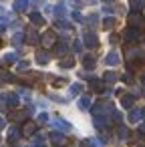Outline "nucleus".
Instances as JSON below:
<instances>
[{
	"label": "nucleus",
	"instance_id": "nucleus-1",
	"mask_svg": "<svg viewBox=\"0 0 145 147\" xmlns=\"http://www.w3.org/2000/svg\"><path fill=\"white\" fill-rule=\"evenodd\" d=\"M123 38H125V42H135V40L141 38V34H139L137 26H129V28L123 32Z\"/></svg>",
	"mask_w": 145,
	"mask_h": 147
},
{
	"label": "nucleus",
	"instance_id": "nucleus-2",
	"mask_svg": "<svg viewBox=\"0 0 145 147\" xmlns=\"http://www.w3.org/2000/svg\"><path fill=\"white\" fill-rule=\"evenodd\" d=\"M42 45H45L47 49L57 45V34H55V30H47V32L42 34Z\"/></svg>",
	"mask_w": 145,
	"mask_h": 147
},
{
	"label": "nucleus",
	"instance_id": "nucleus-3",
	"mask_svg": "<svg viewBox=\"0 0 145 147\" xmlns=\"http://www.w3.org/2000/svg\"><path fill=\"white\" fill-rule=\"evenodd\" d=\"M85 47H89V49H97L99 47V38L93 34V32H85Z\"/></svg>",
	"mask_w": 145,
	"mask_h": 147
},
{
	"label": "nucleus",
	"instance_id": "nucleus-4",
	"mask_svg": "<svg viewBox=\"0 0 145 147\" xmlns=\"http://www.w3.org/2000/svg\"><path fill=\"white\" fill-rule=\"evenodd\" d=\"M34 133H36V123L28 121V123L22 125V135H24V137H32Z\"/></svg>",
	"mask_w": 145,
	"mask_h": 147
},
{
	"label": "nucleus",
	"instance_id": "nucleus-5",
	"mask_svg": "<svg viewBox=\"0 0 145 147\" xmlns=\"http://www.w3.org/2000/svg\"><path fill=\"white\" fill-rule=\"evenodd\" d=\"M129 6L133 12H141L145 8V0H129Z\"/></svg>",
	"mask_w": 145,
	"mask_h": 147
},
{
	"label": "nucleus",
	"instance_id": "nucleus-6",
	"mask_svg": "<svg viewBox=\"0 0 145 147\" xmlns=\"http://www.w3.org/2000/svg\"><path fill=\"white\" fill-rule=\"evenodd\" d=\"M105 63H107L109 67H115V65H119V55H117V53H109V55L105 57Z\"/></svg>",
	"mask_w": 145,
	"mask_h": 147
},
{
	"label": "nucleus",
	"instance_id": "nucleus-7",
	"mask_svg": "<svg viewBox=\"0 0 145 147\" xmlns=\"http://www.w3.org/2000/svg\"><path fill=\"white\" fill-rule=\"evenodd\" d=\"M83 65H85V69H87V71H91V69H95L97 61H95V57H93V55H87V57L83 59Z\"/></svg>",
	"mask_w": 145,
	"mask_h": 147
},
{
	"label": "nucleus",
	"instance_id": "nucleus-8",
	"mask_svg": "<svg viewBox=\"0 0 145 147\" xmlns=\"http://www.w3.org/2000/svg\"><path fill=\"white\" fill-rule=\"evenodd\" d=\"M133 103H135V97H133V95H123V97H121V105H123L125 109H131Z\"/></svg>",
	"mask_w": 145,
	"mask_h": 147
},
{
	"label": "nucleus",
	"instance_id": "nucleus-9",
	"mask_svg": "<svg viewBox=\"0 0 145 147\" xmlns=\"http://www.w3.org/2000/svg\"><path fill=\"white\" fill-rule=\"evenodd\" d=\"M30 22H32L34 26H40V24H45V18H42V14H38V12H30Z\"/></svg>",
	"mask_w": 145,
	"mask_h": 147
},
{
	"label": "nucleus",
	"instance_id": "nucleus-10",
	"mask_svg": "<svg viewBox=\"0 0 145 147\" xmlns=\"http://www.w3.org/2000/svg\"><path fill=\"white\" fill-rule=\"evenodd\" d=\"M129 24H131V26H139V24H141V14H139V12L129 14Z\"/></svg>",
	"mask_w": 145,
	"mask_h": 147
},
{
	"label": "nucleus",
	"instance_id": "nucleus-11",
	"mask_svg": "<svg viewBox=\"0 0 145 147\" xmlns=\"http://www.w3.org/2000/svg\"><path fill=\"white\" fill-rule=\"evenodd\" d=\"M26 40H28V45H36V42H38V34H36V30L30 28V30L26 32Z\"/></svg>",
	"mask_w": 145,
	"mask_h": 147
},
{
	"label": "nucleus",
	"instance_id": "nucleus-12",
	"mask_svg": "<svg viewBox=\"0 0 145 147\" xmlns=\"http://www.w3.org/2000/svg\"><path fill=\"white\" fill-rule=\"evenodd\" d=\"M36 63H38V65H47V63H49V55H47L45 51H38V53H36Z\"/></svg>",
	"mask_w": 145,
	"mask_h": 147
},
{
	"label": "nucleus",
	"instance_id": "nucleus-13",
	"mask_svg": "<svg viewBox=\"0 0 145 147\" xmlns=\"http://www.w3.org/2000/svg\"><path fill=\"white\" fill-rule=\"evenodd\" d=\"M63 69H71L73 65H75V59L73 57H65V59H61V63H59Z\"/></svg>",
	"mask_w": 145,
	"mask_h": 147
},
{
	"label": "nucleus",
	"instance_id": "nucleus-14",
	"mask_svg": "<svg viewBox=\"0 0 145 147\" xmlns=\"http://www.w3.org/2000/svg\"><path fill=\"white\" fill-rule=\"evenodd\" d=\"M4 97H6V101H8L10 107H16V105H18V95H16V93H8V95H4Z\"/></svg>",
	"mask_w": 145,
	"mask_h": 147
},
{
	"label": "nucleus",
	"instance_id": "nucleus-15",
	"mask_svg": "<svg viewBox=\"0 0 145 147\" xmlns=\"http://www.w3.org/2000/svg\"><path fill=\"white\" fill-rule=\"evenodd\" d=\"M105 85L101 83V81H91V91H95V93H103L105 89H103Z\"/></svg>",
	"mask_w": 145,
	"mask_h": 147
},
{
	"label": "nucleus",
	"instance_id": "nucleus-16",
	"mask_svg": "<svg viewBox=\"0 0 145 147\" xmlns=\"http://www.w3.org/2000/svg\"><path fill=\"white\" fill-rule=\"evenodd\" d=\"M139 117H141V111H139V109H131V111H129V121H131V123H137Z\"/></svg>",
	"mask_w": 145,
	"mask_h": 147
},
{
	"label": "nucleus",
	"instance_id": "nucleus-17",
	"mask_svg": "<svg viewBox=\"0 0 145 147\" xmlns=\"http://www.w3.org/2000/svg\"><path fill=\"white\" fill-rule=\"evenodd\" d=\"M113 26H115V18H105V20H103V28H105V30H111Z\"/></svg>",
	"mask_w": 145,
	"mask_h": 147
},
{
	"label": "nucleus",
	"instance_id": "nucleus-18",
	"mask_svg": "<svg viewBox=\"0 0 145 147\" xmlns=\"http://www.w3.org/2000/svg\"><path fill=\"white\" fill-rule=\"evenodd\" d=\"M26 115H28V111H16V113L12 115V119H14V121H24Z\"/></svg>",
	"mask_w": 145,
	"mask_h": 147
},
{
	"label": "nucleus",
	"instance_id": "nucleus-19",
	"mask_svg": "<svg viewBox=\"0 0 145 147\" xmlns=\"http://www.w3.org/2000/svg\"><path fill=\"white\" fill-rule=\"evenodd\" d=\"M89 105H91V99H89V97H81L79 107H81V109H89Z\"/></svg>",
	"mask_w": 145,
	"mask_h": 147
},
{
	"label": "nucleus",
	"instance_id": "nucleus-20",
	"mask_svg": "<svg viewBox=\"0 0 145 147\" xmlns=\"http://www.w3.org/2000/svg\"><path fill=\"white\" fill-rule=\"evenodd\" d=\"M16 137H18V131L12 127V129L8 131V141H10V143H14V141H16Z\"/></svg>",
	"mask_w": 145,
	"mask_h": 147
},
{
	"label": "nucleus",
	"instance_id": "nucleus-21",
	"mask_svg": "<svg viewBox=\"0 0 145 147\" xmlns=\"http://www.w3.org/2000/svg\"><path fill=\"white\" fill-rule=\"evenodd\" d=\"M26 8V0H16L14 2V10H24Z\"/></svg>",
	"mask_w": 145,
	"mask_h": 147
},
{
	"label": "nucleus",
	"instance_id": "nucleus-22",
	"mask_svg": "<svg viewBox=\"0 0 145 147\" xmlns=\"http://www.w3.org/2000/svg\"><path fill=\"white\" fill-rule=\"evenodd\" d=\"M12 42H14V47H20V45H22V34L16 32V34L12 36Z\"/></svg>",
	"mask_w": 145,
	"mask_h": 147
},
{
	"label": "nucleus",
	"instance_id": "nucleus-23",
	"mask_svg": "<svg viewBox=\"0 0 145 147\" xmlns=\"http://www.w3.org/2000/svg\"><path fill=\"white\" fill-rule=\"evenodd\" d=\"M81 91H83V85H81V83H75V85L71 87V93H73V95H79Z\"/></svg>",
	"mask_w": 145,
	"mask_h": 147
},
{
	"label": "nucleus",
	"instance_id": "nucleus-24",
	"mask_svg": "<svg viewBox=\"0 0 145 147\" xmlns=\"http://www.w3.org/2000/svg\"><path fill=\"white\" fill-rule=\"evenodd\" d=\"M55 14H57V16H65V4H57Z\"/></svg>",
	"mask_w": 145,
	"mask_h": 147
},
{
	"label": "nucleus",
	"instance_id": "nucleus-25",
	"mask_svg": "<svg viewBox=\"0 0 145 147\" xmlns=\"http://www.w3.org/2000/svg\"><path fill=\"white\" fill-rule=\"evenodd\" d=\"M57 28H63V30H71V24H69V22H65V20H59V22H57Z\"/></svg>",
	"mask_w": 145,
	"mask_h": 147
},
{
	"label": "nucleus",
	"instance_id": "nucleus-26",
	"mask_svg": "<svg viewBox=\"0 0 145 147\" xmlns=\"http://www.w3.org/2000/svg\"><path fill=\"white\" fill-rule=\"evenodd\" d=\"M115 79H117V75H115V73H113V71H109V73H107V75H105V81H107V83H113V81H115Z\"/></svg>",
	"mask_w": 145,
	"mask_h": 147
},
{
	"label": "nucleus",
	"instance_id": "nucleus-27",
	"mask_svg": "<svg viewBox=\"0 0 145 147\" xmlns=\"http://www.w3.org/2000/svg\"><path fill=\"white\" fill-rule=\"evenodd\" d=\"M16 59H18V57H16L14 53H10V55H6V57H4V61H6V63H16Z\"/></svg>",
	"mask_w": 145,
	"mask_h": 147
},
{
	"label": "nucleus",
	"instance_id": "nucleus-28",
	"mask_svg": "<svg viewBox=\"0 0 145 147\" xmlns=\"http://www.w3.org/2000/svg\"><path fill=\"white\" fill-rule=\"evenodd\" d=\"M117 133H119V137H121V139H125V137H127V129H125V127H121V125L117 127Z\"/></svg>",
	"mask_w": 145,
	"mask_h": 147
},
{
	"label": "nucleus",
	"instance_id": "nucleus-29",
	"mask_svg": "<svg viewBox=\"0 0 145 147\" xmlns=\"http://www.w3.org/2000/svg\"><path fill=\"white\" fill-rule=\"evenodd\" d=\"M4 109H6V97L0 95V111H4Z\"/></svg>",
	"mask_w": 145,
	"mask_h": 147
},
{
	"label": "nucleus",
	"instance_id": "nucleus-30",
	"mask_svg": "<svg viewBox=\"0 0 145 147\" xmlns=\"http://www.w3.org/2000/svg\"><path fill=\"white\" fill-rule=\"evenodd\" d=\"M24 69H28V61H22V63H18V71H24Z\"/></svg>",
	"mask_w": 145,
	"mask_h": 147
},
{
	"label": "nucleus",
	"instance_id": "nucleus-31",
	"mask_svg": "<svg viewBox=\"0 0 145 147\" xmlns=\"http://www.w3.org/2000/svg\"><path fill=\"white\" fill-rule=\"evenodd\" d=\"M51 139H53V141H63V135H59V133H51Z\"/></svg>",
	"mask_w": 145,
	"mask_h": 147
},
{
	"label": "nucleus",
	"instance_id": "nucleus-32",
	"mask_svg": "<svg viewBox=\"0 0 145 147\" xmlns=\"http://www.w3.org/2000/svg\"><path fill=\"white\" fill-rule=\"evenodd\" d=\"M73 49H75V51H81V40H75V42H73Z\"/></svg>",
	"mask_w": 145,
	"mask_h": 147
},
{
	"label": "nucleus",
	"instance_id": "nucleus-33",
	"mask_svg": "<svg viewBox=\"0 0 145 147\" xmlns=\"http://www.w3.org/2000/svg\"><path fill=\"white\" fill-rule=\"evenodd\" d=\"M47 119H49V115H47V113H42V115H40V117H38V121H40V123H45V121H47Z\"/></svg>",
	"mask_w": 145,
	"mask_h": 147
},
{
	"label": "nucleus",
	"instance_id": "nucleus-34",
	"mask_svg": "<svg viewBox=\"0 0 145 147\" xmlns=\"http://www.w3.org/2000/svg\"><path fill=\"white\" fill-rule=\"evenodd\" d=\"M71 4H73L75 8H81V2H79V0H71Z\"/></svg>",
	"mask_w": 145,
	"mask_h": 147
},
{
	"label": "nucleus",
	"instance_id": "nucleus-35",
	"mask_svg": "<svg viewBox=\"0 0 145 147\" xmlns=\"http://www.w3.org/2000/svg\"><path fill=\"white\" fill-rule=\"evenodd\" d=\"M73 18H75V20H83V16H81L79 12H73Z\"/></svg>",
	"mask_w": 145,
	"mask_h": 147
},
{
	"label": "nucleus",
	"instance_id": "nucleus-36",
	"mask_svg": "<svg viewBox=\"0 0 145 147\" xmlns=\"http://www.w3.org/2000/svg\"><path fill=\"white\" fill-rule=\"evenodd\" d=\"M4 16H6V10H4L2 6H0V18H4Z\"/></svg>",
	"mask_w": 145,
	"mask_h": 147
},
{
	"label": "nucleus",
	"instance_id": "nucleus-37",
	"mask_svg": "<svg viewBox=\"0 0 145 147\" xmlns=\"http://www.w3.org/2000/svg\"><path fill=\"white\" fill-rule=\"evenodd\" d=\"M139 131H141V133H145V123L141 125V129H139Z\"/></svg>",
	"mask_w": 145,
	"mask_h": 147
},
{
	"label": "nucleus",
	"instance_id": "nucleus-38",
	"mask_svg": "<svg viewBox=\"0 0 145 147\" xmlns=\"http://www.w3.org/2000/svg\"><path fill=\"white\" fill-rule=\"evenodd\" d=\"M141 83H143V85H145V73H143V77H141Z\"/></svg>",
	"mask_w": 145,
	"mask_h": 147
},
{
	"label": "nucleus",
	"instance_id": "nucleus-39",
	"mask_svg": "<svg viewBox=\"0 0 145 147\" xmlns=\"http://www.w3.org/2000/svg\"><path fill=\"white\" fill-rule=\"evenodd\" d=\"M85 2H89V4H93V2H95V0H85Z\"/></svg>",
	"mask_w": 145,
	"mask_h": 147
},
{
	"label": "nucleus",
	"instance_id": "nucleus-40",
	"mask_svg": "<svg viewBox=\"0 0 145 147\" xmlns=\"http://www.w3.org/2000/svg\"><path fill=\"white\" fill-rule=\"evenodd\" d=\"M103 2H111V0H103Z\"/></svg>",
	"mask_w": 145,
	"mask_h": 147
},
{
	"label": "nucleus",
	"instance_id": "nucleus-41",
	"mask_svg": "<svg viewBox=\"0 0 145 147\" xmlns=\"http://www.w3.org/2000/svg\"><path fill=\"white\" fill-rule=\"evenodd\" d=\"M139 147H145V145H139Z\"/></svg>",
	"mask_w": 145,
	"mask_h": 147
}]
</instances>
